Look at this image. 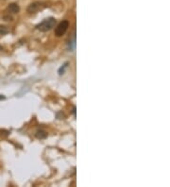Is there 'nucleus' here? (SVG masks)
<instances>
[{"label": "nucleus", "instance_id": "f257e3e1", "mask_svg": "<svg viewBox=\"0 0 170 187\" xmlns=\"http://www.w3.org/2000/svg\"><path fill=\"white\" fill-rule=\"evenodd\" d=\"M55 25H56V20H55V18L50 17L48 19L44 20L42 23L39 24L37 26V28H38L40 31L46 32V31L50 30L52 28H54Z\"/></svg>", "mask_w": 170, "mask_h": 187}, {"label": "nucleus", "instance_id": "f03ea898", "mask_svg": "<svg viewBox=\"0 0 170 187\" xmlns=\"http://www.w3.org/2000/svg\"><path fill=\"white\" fill-rule=\"evenodd\" d=\"M68 27H69V22L67 20H64L62 22H61L57 26L56 29H55V35L58 36V37H61V36H62L66 32Z\"/></svg>", "mask_w": 170, "mask_h": 187}, {"label": "nucleus", "instance_id": "7ed1b4c3", "mask_svg": "<svg viewBox=\"0 0 170 187\" xmlns=\"http://www.w3.org/2000/svg\"><path fill=\"white\" fill-rule=\"evenodd\" d=\"M46 7L45 4H43V3H40V2H35V3H32L30 4L28 7V12L29 13H36L37 12H39V10H43L44 8Z\"/></svg>", "mask_w": 170, "mask_h": 187}, {"label": "nucleus", "instance_id": "20e7f679", "mask_svg": "<svg viewBox=\"0 0 170 187\" xmlns=\"http://www.w3.org/2000/svg\"><path fill=\"white\" fill-rule=\"evenodd\" d=\"M19 10H20L19 6L15 4V3H12V4H10L8 6V8H7V12L12 13V14H16L19 12Z\"/></svg>", "mask_w": 170, "mask_h": 187}, {"label": "nucleus", "instance_id": "39448f33", "mask_svg": "<svg viewBox=\"0 0 170 187\" xmlns=\"http://www.w3.org/2000/svg\"><path fill=\"white\" fill-rule=\"evenodd\" d=\"M35 136L38 139H45L47 136V133H46V131H45L44 130H39L36 131Z\"/></svg>", "mask_w": 170, "mask_h": 187}, {"label": "nucleus", "instance_id": "423d86ee", "mask_svg": "<svg viewBox=\"0 0 170 187\" xmlns=\"http://www.w3.org/2000/svg\"><path fill=\"white\" fill-rule=\"evenodd\" d=\"M8 31H9V29L7 27H0V33L1 34H6V33H8Z\"/></svg>", "mask_w": 170, "mask_h": 187}, {"label": "nucleus", "instance_id": "0eeeda50", "mask_svg": "<svg viewBox=\"0 0 170 187\" xmlns=\"http://www.w3.org/2000/svg\"><path fill=\"white\" fill-rule=\"evenodd\" d=\"M67 66V63H65L64 65V67H61L60 68V70H59V74L60 75H62V74H64V68Z\"/></svg>", "mask_w": 170, "mask_h": 187}, {"label": "nucleus", "instance_id": "6e6552de", "mask_svg": "<svg viewBox=\"0 0 170 187\" xmlns=\"http://www.w3.org/2000/svg\"><path fill=\"white\" fill-rule=\"evenodd\" d=\"M4 98H5L4 96H1V95H0V99H4Z\"/></svg>", "mask_w": 170, "mask_h": 187}, {"label": "nucleus", "instance_id": "1a4fd4ad", "mask_svg": "<svg viewBox=\"0 0 170 187\" xmlns=\"http://www.w3.org/2000/svg\"><path fill=\"white\" fill-rule=\"evenodd\" d=\"M73 113H74V115H75V113H76V108H74V109H73Z\"/></svg>", "mask_w": 170, "mask_h": 187}, {"label": "nucleus", "instance_id": "9d476101", "mask_svg": "<svg viewBox=\"0 0 170 187\" xmlns=\"http://www.w3.org/2000/svg\"><path fill=\"white\" fill-rule=\"evenodd\" d=\"M1 49H2V47H1V46H0V50H1Z\"/></svg>", "mask_w": 170, "mask_h": 187}]
</instances>
